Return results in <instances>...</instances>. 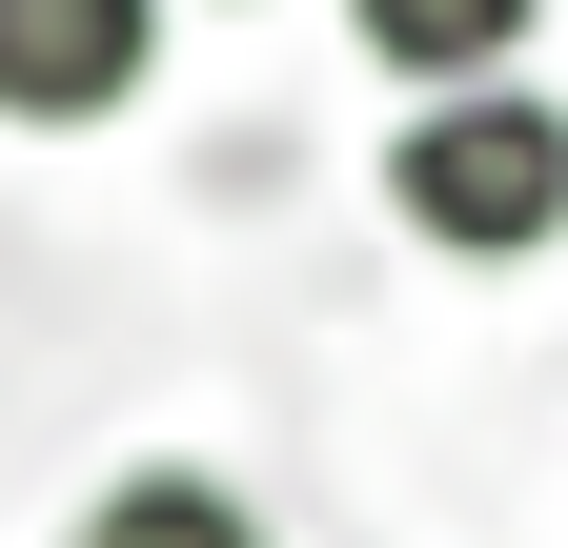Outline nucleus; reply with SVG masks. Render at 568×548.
<instances>
[{"label": "nucleus", "mask_w": 568, "mask_h": 548, "mask_svg": "<svg viewBox=\"0 0 568 548\" xmlns=\"http://www.w3.org/2000/svg\"><path fill=\"white\" fill-rule=\"evenodd\" d=\"M386 224L447 244V264H548V244H568V102H528V82H447V102H406V143H386Z\"/></svg>", "instance_id": "1"}, {"label": "nucleus", "mask_w": 568, "mask_h": 548, "mask_svg": "<svg viewBox=\"0 0 568 548\" xmlns=\"http://www.w3.org/2000/svg\"><path fill=\"white\" fill-rule=\"evenodd\" d=\"M163 82V0H0V122H122Z\"/></svg>", "instance_id": "2"}, {"label": "nucleus", "mask_w": 568, "mask_h": 548, "mask_svg": "<svg viewBox=\"0 0 568 548\" xmlns=\"http://www.w3.org/2000/svg\"><path fill=\"white\" fill-rule=\"evenodd\" d=\"M548 21V0H345V41L386 61L406 102H447V82H508V41Z\"/></svg>", "instance_id": "3"}, {"label": "nucleus", "mask_w": 568, "mask_h": 548, "mask_svg": "<svg viewBox=\"0 0 568 548\" xmlns=\"http://www.w3.org/2000/svg\"><path fill=\"white\" fill-rule=\"evenodd\" d=\"M82 548H264V508L224 488V467H122V488L82 508Z\"/></svg>", "instance_id": "4"}]
</instances>
